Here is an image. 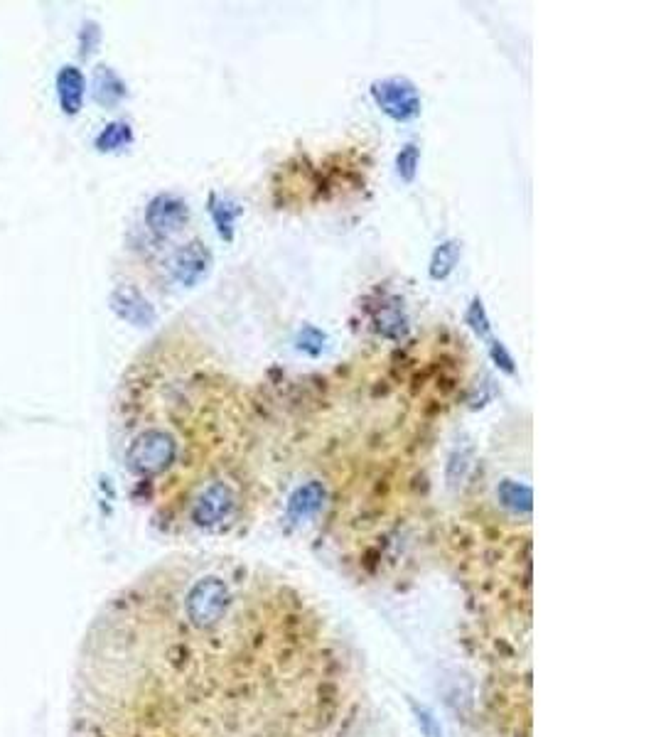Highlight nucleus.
Instances as JSON below:
<instances>
[{"mask_svg": "<svg viewBox=\"0 0 656 737\" xmlns=\"http://www.w3.org/2000/svg\"><path fill=\"white\" fill-rule=\"evenodd\" d=\"M177 443L170 433L158 428L143 430L131 445H128L126 462L133 475L153 477L165 472L175 462Z\"/></svg>", "mask_w": 656, "mask_h": 737, "instance_id": "obj_1", "label": "nucleus"}, {"mask_svg": "<svg viewBox=\"0 0 656 737\" xmlns=\"http://www.w3.org/2000/svg\"><path fill=\"white\" fill-rule=\"evenodd\" d=\"M371 99L376 109L386 114L396 123H411L421 116L423 101L418 94V86L406 77H386L376 79L371 84Z\"/></svg>", "mask_w": 656, "mask_h": 737, "instance_id": "obj_2", "label": "nucleus"}, {"mask_svg": "<svg viewBox=\"0 0 656 737\" xmlns=\"http://www.w3.org/2000/svg\"><path fill=\"white\" fill-rule=\"evenodd\" d=\"M214 266V256L200 239L187 241L182 244L175 254L170 256V276L172 281L185 285V288H195L197 283H202L209 276Z\"/></svg>", "mask_w": 656, "mask_h": 737, "instance_id": "obj_3", "label": "nucleus"}, {"mask_svg": "<svg viewBox=\"0 0 656 737\" xmlns=\"http://www.w3.org/2000/svg\"><path fill=\"white\" fill-rule=\"evenodd\" d=\"M190 222V204L177 195H158L145 207V224L155 236H172Z\"/></svg>", "mask_w": 656, "mask_h": 737, "instance_id": "obj_4", "label": "nucleus"}, {"mask_svg": "<svg viewBox=\"0 0 656 737\" xmlns=\"http://www.w3.org/2000/svg\"><path fill=\"white\" fill-rule=\"evenodd\" d=\"M236 509V494L227 482H212L197 497L192 507V519L200 526H217Z\"/></svg>", "mask_w": 656, "mask_h": 737, "instance_id": "obj_5", "label": "nucleus"}, {"mask_svg": "<svg viewBox=\"0 0 656 737\" xmlns=\"http://www.w3.org/2000/svg\"><path fill=\"white\" fill-rule=\"evenodd\" d=\"M111 305H114L116 315L121 317V320L131 322V325L136 327H150L155 322L153 305L133 288H118L116 293L111 295Z\"/></svg>", "mask_w": 656, "mask_h": 737, "instance_id": "obj_6", "label": "nucleus"}, {"mask_svg": "<svg viewBox=\"0 0 656 737\" xmlns=\"http://www.w3.org/2000/svg\"><path fill=\"white\" fill-rule=\"evenodd\" d=\"M325 484L322 482H308L303 487L295 489L288 499V516L295 524H303L310 521L313 516L320 514L322 504H325Z\"/></svg>", "mask_w": 656, "mask_h": 737, "instance_id": "obj_7", "label": "nucleus"}, {"mask_svg": "<svg viewBox=\"0 0 656 737\" xmlns=\"http://www.w3.org/2000/svg\"><path fill=\"white\" fill-rule=\"evenodd\" d=\"M209 214H212V222L214 227H217L219 239L231 244L236 236V222H239V217L244 214V207H241L239 202H234V199L219 197L217 192H212V195H209Z\"/></svg>", "mask_w": 656, "mask_h": 737, "instance_id": "obj_8", "label": "nucleus"}, {"mask_svg": "<svg viewBox=\"0 0 656 737\" xmlns=\"http://www.w3.org/2000/svg\"><path fill=\"white\" fill-rule=\"evenodd\" d=\"M84 74L79 72L77 67H64L62 72L57 74V96H59V104H62L64 114L74 116L82 111V101H84Z\"/></svg>", "mask_w": 656, "mask_h": 737, "instance_id": "obj_9", "label": "nucleus"}, {"mask_svg": "<svg viewBox=\"0 0 656 737\" xmlns=\"http://www.w3.org/2000/svg\"><path fill=\"white\" fill-rule=\"evenodd\" d=\"M460 258H462L460 241L457 239L440 241V244L433 249V256H430L428 276L433 278V281H448V278L455 273Z\"/></svg>", "mask_w": 656, "mask_h": 737, "instance_id": "obj_10", "label": "nucleus"}, {"mask_svg": "<svg viewBox=\"0 0 656 737\" xmlns=\"http://www.w3.org/2000/svg\"><path fill=\"white\" fill-rule=\"evenodd\" d=\"M497 497L507 509L526 511V514L531 511V487H526V484L504 480L502 484H499Z\"/></svg>", "mask_w": 656, "mask_h": 737, "instance_id": "obj_11", "label": "nucleus"}, {"mask_svg": "<svg viewBox=\"0 0 656 737\" xmlns=\"http://www.w3.org/2000/svg\"><path fill=\"white\" fill-rule=\"evenodd\" d=\"M123 96H126V86L121 79L109 67H101V72L96 74V99L106 106H114Z\"/></svg>", "mask_w": 656, "mask_h": 737, "instance_id": "obj_12", "label": "nucleus"}, {"mask_svg": "<svg viewBox=\"0 0 656 737\" xmlns=\"http://www.w3.org/2000/svg\"><path fill=\"white\" fill-rule=\"evenodd\" d=\"M133 143V131L126 121H116L109 123V126L101 131V136L96 138V148L104 150V153H111V150H121L126 145Z\"/></svg>", "mask_w": 656, "mask_h": 737, "instance_id": "obj_13", "label": "nucleus"}, {"mask_svg": "<svg viewBox=\"0 0 656 737\" xmlns=\"http://www.w3.org/2000/svg\"><path fill=\"white\" fill-rule=\"evenodd\" d=\"M374 325L376 332H379L381 337H389V340H401V337L406 335V317H403L399 305H389V308L381 310L379 317L374 320Z\"/></svg>", "mask_w": 656, "mask_h": 737, "instance_id": "obj_14", "label": "nucleus"}, {"mask_svg": "<svg viewBox=\"0 0 656 737\" xmlns=\"http://www.w3.org/2000/svg\"><path fill=\"white\" fill-rule=\"evenodd\" d=\"M465 325L470 327V330L475 332V337H480V340H485V342L492 340V322H489L487 308H485V303H482L480 295H475V298L470 300V305H467Z\"/></svg>", "mask_w": 656, "mask_h": 737, "instance_id": "obj_15", "label": "nucleus"}, {"mask_svg": "<svg viewBox=\"0 0 656 737\" xmlns=\"http://www.w3.org/2000/svg\"><path fill=\"white\" fill-rule=\"evenodd\" d=\"M418 165H421V148L416 143H406L396 155V175L401 177L406 185L416 180Z\"/></svg>", "mask_w": 656, "mask_h": 737, "instance_id": "obj_16", "label": "nucleus"}, {"mask_svg": "<svg viewBox=\"0 0 656 737\" xmlns=\"http://www.w3.org/2000/svg\"><path fill=\"white\" fill-rule=\"evenodd\" d=\"M487 349H489V359H492V364L499 371H502V374H507V376L516 374V362H514L512 354H509L507 344L494 340V337H492V340L487 342Z\"/></svg>", "mask_w": 656, "mask_h": 737, "instance_id": "obj_17", "label": "nucleus"}, {"mask_svg": "<svg viewBox=\"0 0 656 737\" xmlns=\"http://www.w3.org/2000/svg\"><path fill=\"white\" fill-rule=\"evenodd\" d=\"M325 342H327L325 332L317 330V327H313V325H308V327H303V332H300L298 349L308 352L310 357H317V354H320L322 349H325Z\"/></svg>", "mask_w": 656, "mask_h": 737, "instance_id": "obj_18", "label": "nucleus"}]
</instances>
